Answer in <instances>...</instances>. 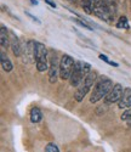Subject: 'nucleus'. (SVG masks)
<instances>
[{
    "instance_id": "nucleus-4",
    "label": "nucleus",
    "mask_w": 131,
    "mask_h": 152,
    "mask_svg": "<svg viewBox=\"0 0 131 152\" xmlns=\"http://www.w3.org/2000/svg\"><path fill=\"white\" fill-rule=\"evenodd\" d=\"M94 14L103 21L111 22L114 18V16H113L114 15L113 4L109 1V0H100V1L95 5Z\"/></svg>"
},
{
    "instance_id": "nucleus-26",
    "label": "nucleus",
    "mask_w": 131,
    "mask_h": 152,
    "mask_svg": "<svg viewBox=\"0 0 131 152\" xmlns=\"http://www.w3.org/2000/svg\"><path fill=\"white\" fill-rule=\"evenodd\" d=\"M71 1H76V0H71Z\"/></svg>"
},
{
    "instance_id": "nucleus-10",
    "label": "nucleus",
    "mask_w": 131,
    "mask_h": 152,
    "mask_svg": "<svg viewBox=\"0 0 131 152\" xmlns=\"http://www.w3.org/2000/svg\"><path fill=\"white\" fill-rule=\"evenodd\" d=\"M118 107L119 108H131V89L126 88L124 89V94L123 97L120 99V101L118 102Z\"/></svg>"
},
{
    "instance_id": "nucleus-15",
    "label": "nucleus",
    "mask_w": 131,
    "mask_h": 152,
    "mask_svg": "<svg viewBox=\"0 0 131 152\" xmlns=\"http://www.w3.org/2000/svg\"><path fill=\"white\" fill-rule=\"evenodd\" d=\"M116 27L118 28H129V21L126 16H120L119 20L116 22Z\"/></svg>"
},
{
    "instance_id": "nucleus-13",
    "label": "nucleus",
    "mask_w": 131,
    "mask_h": 152,
    "mask_svg": "<svg viewBox=\"0 0 131 152\" xmlns=\"http://www.w3.org/2000/svg\"><path fill=\"white\" fill-rule=\"evenodd\" d=\"M43 119V112L39 107H34L31 111V122L32 123H39Z\"/></svg>"
},
{
    "instance_id": "nucleus-2",
    "label": "nucleus",
    "mask_w": 131,
    "mask_h": 152,
    "mask_svg": "<svg viewBox=\"0 0 131 152\" xmlns=\"http://www.w3.org/2000/svg\"><path fill=\"white\" fill-rule=\"evenodd\" d=\"M90 72H91V65L90 63L83 62V61H76L74 69H73V73L71 75V78H69L71 85L76 86V88L80 86Z\"/></svg>"
},
{
    "instance_id": "nucleus-6",
    "label": "nucleus",
    "mask_w": 131,
    "mask_h": 152,
    "mask_svg": "<svg viewBox=\"0 0 131 152\" xmlns=\"http://www.w3.org/2000/svg\"><path fill=\"white\" fill-rule=\"evenodd\" d=\"M74 66H75L74 58L67 54H64L60 61V78L63 80L69 79L73 73Z\"/></svg>"
},
{
    "instance_id": "nucleus-12",
    "label": "nucleus",
    "mask_w": 131,
    "mask_h": 152,
    "mask_svg": "<svg viewBox=\"0 0 131 152\" xmlns=\"http://www.w3.org/2000/svg\"><path fill=\"white\" fill-rule=\"evenodd\" d=\"M0 61H1V67L5 72H11L14 66H12V62L10 61L9 56L5 54V51H1L0 53Z\"/></svg>"
},
{
    "instance_id": "nucleus-23",
    "label": "nucleus",
    "mask_w": 131,
    "mask_h": 152,
    "mask_svg": "<svg viewBox=\"0 0 131 152\" xmlns=\"http://www.w3.org/2000/svg\"><path fill=\"white\" fill-rule=\"evenodd\" d=\"M31 3L34 4V5H38V1H36V0H31Z\"/></svg>"
},
{
    "instance_id": "nucleus-1",
    "label": "nucleus",
    "mask_w": 131,
    "mask_h": 152,
    "mask_svg": "<svg viewBox=\"0 0 131 152\" xmlns=\"http://www.w3.org/2000/svg\"><path fill=\"white\" fill-rule=\"evenodd\" d=\"M113 82L107 78V77H102L94 86V91L92 94H91L90 96V102L91 104H96L97 101H100L101 99L103 97H106L109 91L112 90V88H113Z\"/></svg>"
},
{
    "instance_id": "nucleus-5",
    "label": "nucleus",
    "mask_w": 131,
    "mask_h": 152,
    "mask_svg": "<svg viewBox=\"0 0 131 152\" xmlns=\"http://www.w3.org/2000/svg\"><path fill=\"white\" fill-rule=\"evenodd\" d=\"M96 78H97L96 72H90L87 74V77L84 79V82L82 83V85L78 86V89H76V91L74 94V99L78 101V102H82V101L84 100V97L89 94L91 86L95 84Z\"/></svg>"
},
{
    "instance_id": "nucleus-9",
    "label": "nucleus",
    "mask_w": 131,
    "mask_h": 152,
    "mask_svg": "<svg viewBox=\"0 0 131 152\" xmlns=\"http://www.w3.org/2000/svg\"><path fill=\"white\" fill-rule=\"evenodd\" d=\"M10 46H11L12 53H14L15 56L22 55V46H21L20 39L14 32H10Z\"/></svg>"
},
{
    "instance_id": "nucleus-7",
    "label": "nucleus",
    "mask_w": 131,
    "mask_h": 152,
    "mask_svg": "<svg viewBox=\"0 0 131 152\" xmlns=\"http://www.w3.org/2000/svg\"><path fill=\"white\" fill-rule=\"evenodd\" d=\"M58 74H60V62L57 55L51 50V55L49 58V82L51 84L56 83Z\"/></svg>"
},
{
    "instance_id": "nucleus-19",
    "label": "nucleus",
    "mask_w": 131,
    "mask_h": 152,
    "mask_svg": "<svg viewBox=\"0 0 131 152\" xmlns=\"http://www.w3.org/2000/svg\"><path fill=\"white\" fill-rule=\"evenodd\" d=\"M24 14H25V15H27V16H28V17H29L31 20H33L34 22H36V23H39V24H40V23H41V21H40V20H39V18H36L35 16H33L32 14H29V12H28V11H24Z\"/></svg>"
},
{
    "instance_id": "nucleus-17",
    "label": "nucleus",
    "mask_w": 131,
    "mask_h": 152,
    "mask_svg": "<svg viewBox=\"0 0 131 152\" xmlns=\"http://www.w3.org/2000/svg\"><path fill=\"white\" fill-rule=\"evenodd\" d=\"M122 119L123 121H129V119H131V108H129V110H126L123 115H122Z\"/></svg>"
},
{
    "instance_id": "nucleus-20",
    "label": "nucleus",
    "mask_w": 131,
    "mask_h": 152,
    "mask_svg": "<svg viewBox=\"0 0 131 152\" xmlns=\"http://www.w3.org/2000/svg\"><path fill=\"white\" fill-rule=\"evenodd\" d=\"M100 58H101L102 61H104V62H107V63H109V62H111V61L108 60V57H107L106 55H103V54H101V55H100Z\"/></svg>"
},
{
    "instance_id": "nucleus-3",
    "label": "nucleus",
    "mask_w": 131,
    "mask_h": 152,
    "mask_svg": "<svg viewBox=\"0 0 131 152\" xmlns=\"http://www.w3.org/2000/svg\"><path fill=\"white\" fill-rule=\"evenodd\" d=\"M34 60H35V63H36V69L39 72L49 71L47 49L40 42L34 43Z\"/></svg>"
},
{
    "instance_id": "nucleus-21",
    "label": "nucleus",
    "mask_w": 131,
    "mask_h": 152,
    "mask_svg": "<svg viewBox=\"0 0 131 152\" xmlns=\"http://www.w3.org/2000/svg\"><path fill=\"white\" fill-rule=\"evenodd\" d=\"M45 3H46V4H49L51 7H55V9L57 7V6H56V4H55L54 1H51V0H45Z\"/></svg>"
},
{
    "instance_id": "nucleus-22",
    "label": "nucleus",
    "mask_w": 131,
    "mask_h": 152,
    "mask_svg": "<svg viewBox=\"0 0 131 152\" xmlns=\"http://www.w3.org/2000/svg\"><path fill=\"white\" fill-rule=\"evenodd\" d=\"M109 65H111V66H113V67H118V66H119L116 62H113V61H111V62H109Z\"/></svg>"
},
{
    "instance_id": "nucleus-24",
    "label": "nucleus",
    "mask_w": 131,
    "mask_h": 152,
    "mask_svg": "<svg viewBox=\"0 0 131 152\" xmlns=\"http://www.w3.org/2000/svg\"><path fill=\"white\" fill-rule=\"evenodd\" d=\"M91 1H92V3H94V4H95V5H96V4H97V3H98V1H100V0H91Z\"/></svg>"
},
{
    "instance_id": "nucleus-11",
    "label": "nucleus",
    "mask_w": 131,
    "mask_h": 152,
    "mask_svg": "<svg viewBox=\"0 0 131 152\" xmlns=\"http://www.w3.org/2000/svg\"><path fill=\"white\" fill-rule=\"evenodd\" d=\"M0 43H1V48H9L10 45V35H9V31L7 28L1 24L0 27Z\"/></svg>"
},
{
    "instance_id": "nucleus-18",
    "label": "nucleus",
    "mask_w": 131,
    "mask_h": 152,
    "mask_svg": "<svg viewBox=\"0 0 131 152\" xmlns=\"http://www.w3.org/2000/svg\"><path fill=\"white\" fill-rule=\"evenodd\" d=\"M73 21H74L76 24H79L80 27H84V28H86V29H89V31H92V28H91L90 26H87L85 22H83V21H80V20H74V18H73Z\"/></svg>"
},
{
    "instance_id": "nucleus-14",
    "label": "nucleus",
    "mask_w": 131,
    "mask_h": 152,
    "mask_svg": "<svg viewBox=\"0 0 131 152\" xmlns=\"http://www.w3.org/2000/svg\"><path fill=\"white\" fill-rule=\"evenodd\" d=\"M82 7L84 9V11L86 14H92L94 9H95V4L91 1V0H83L82 1Z\"/></svg>"
},
{
    "instance_id": "nucleus-16",
    "label": "nucleus",
    "mask_w": 131,
    "mask_h": 152,
    "mask_svg": "<svg viewBox=\"0 0 131 152\" xmlns=\"http://www.w3.org/2000/svg\"><path fill=\"white\" fill-rule=\"evenodd\" d=\"M45 152H60V148H58L57 145L50 142V144L46 145V147H45Z\"/></svg>"
},
{
    "instance_id": "nucleus-25",
    "label": "nucleus",
    "mask_w": 131,
    "mask_h": 152,
    "mask_svg": "<svg viewBox=\"0 0 131 152\" xmlns=\"http://www.w3.org/2000/svg\"><path fill=\"white\" fill-rule=\"evenodd\" d=\"M129 126H130V128H131V123H129Z\"/></svg>"
},
{
    "instance_id": "nucleus-8",
    "label": "nucleus",
    "mask_w": 131,
    "mask_h": 152,
    "mask_svg": "<svg viewBox=\"0 0 131 152\" xmlns=\"http://www.w3.org/2000/svg\"><path fill=\"white\" fill-rule=\"evenodd\" d=\"M124 94V89L122 84H114V86L112 88V90L109 91V94L104 97V102L106 104H114V102H119L120 99L123 97Z\"/></svg>"
}]
</instances>
